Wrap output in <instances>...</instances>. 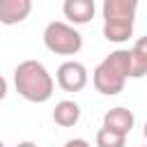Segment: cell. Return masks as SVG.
<instances>
[{
    "label": "cell",
    "instance_id": "obj_1",
    "mask_svg": "<svg viewBox=\"0 0 147 147\" xmlns=\"http://www.w3.org/2000/svg\"><path fill=\"white\" fill-rule=\"evenodd\" d=\"M131 71H133V51L117 48L96 64V69L92 74V83L99 94L115 96L124 90L126 78H131Z\"/></svg>",
    "mask_w": 147,
    "mask_h": 147
},
{
    "label": "cell",
    "instance_id": "obj_2",
    "mask_svg": "<svg viewBox=\"0 0 147 147\" xmlns=\"http://www.w3.org/2000/svg\"><path fill=\"white\" fill-rule=\"evenodd\" d=\"M14 87L30 103H44L53 96L55 80L39 60H23L14 69Z\"/></svg>",
    "mask_w": 147,
    "mask_h": 147
},
{
    "label": "cell",
    "instance_id": "obj_3",
    "mask_svg": "<svg viewBox=\"0 0 147 147\" xmlns=\"http://www.w3.org/2000/svg\"><path fill=\"white\" fill-rule=\"evenodd\" d=\"M138 0H103V37L113 44H122L133 34Z\"/></svg>",
    "mask_w": 147,
    "mask_h": 147
},
{
    "label": "cell",
    "instance_id": "obj_4",
    "mask_svg": "<svg viewBox=\"0 0 147 147\" xmlns=\"http://www.w3.org/2000/svg\"><path fill=\"white\" fill-rule=\"evenodd\" d=\"M44 46L55 55H76L83 48V34L67 21H51L44 28Z\"/></svg>",
    "mask_w": 147,
    "mask_h": 147
},
{
    "label": "cell",
    "instance_id": "obj_5",
    "mask_svg": "<svg viewBox=\"0 0 147 147\" xmlns=\"http://www.w3.org/2000/svg\"><path fill=\"white\" fill-rule=\"evenodd\" d=\"M87 69L83 62H76V60H67L57 67L55 71V80L57 85L64 90V92H80L85 85H87Z\"/></svg>",
    "mask_w": 147,
    "mask_h": 147
},
{
    "label": "cell",
    "instance_id": "obj_6",
    "mask_svg": "<svg viewBox=\"0 0 147 147\" xmlns=\"http://www.w3.org/2000/svg\"><path fill=\"white\" fill-rule=\"evenodd\" d=\"M94 0H64L62 14L71 25H85L94 18Z\"/></svg>",
    "mask_w": 147,
    "mask_h": 147
},
{
    "label": "cell",
    "instance_id": "obj_7",
    "mask_svg": "<svg viewBox=\"0 0 147 147\" xmlns=\"http://www.w3.org/2000/svg\"><path fill=\"white\" fill-rule=\"evenodd\" d=\"M32 11V0H0V23L16 25Z\"/></svg>",
    "mask_w": 147,
    "mask_h": 147
},
{
    "label": "cell",
    "instance_id": "obj_8",
    "mask_svg": "<svg viewBox=\"0 0 147 147\" xmlns=\"http://www.w3.org/2000/svg\"><path fill=\"white\" fill-rule=\"evenodd\" d=\"M133 124H136V117H133V113H131L129 108H124V106L110 108V110L103 115V126H108V129H113V131H117V133H122V136H129L131 129H133Z\"/></svg>",
    "mask_w": 147,
    "mask_h": 147
},
{
    "label": "cell",
    "instance_id": "obj_9",
    "mask_svg": "<svg viewBox=\"0 0 147 147\" xmlns=\"http://www.w3.org/2000/svg\"><path fill=\"white\" fill-rule=\"evenodd\" d=\"M78 119H80V106H78L76 101L62 99V101L55 103V108H53V122H55L57 126L71 129V126L78 124Z\"/></svg>",
    "mask_w": 147,
    "mask_h": 147
},
{
    "label": "cell",
    "instance_id": "obj_10",
    "mask_svg": "<svg viewBox=\"0 0 147 147\" xmlns=\"http://www.w3.org/2000/svg\"><path fill=\"white\" fill-rule=\"evenodd\" d=\"M126 145V136L108 129V126H101L96 131V147H124Z\"/></svg>",
    "mask_w": 147,
    "mask_h": 147
},
{
    "label": "cell",
    "instance_id": "obj_11",
    "mask_svg": "<svg viewBox=\"0 0 147 147\" xmlns=\"http://www.w3.org/2000/svg\"><path fill=\"white\" fill-rule=\"evenodd\" d=\"M133 53H138V55L147 62V37H140V39L133 44Z\"/></svg>",
    "mask_w": 147,
    "mask_h": 147
},
{
    "label": "cell",
    "instance_id": "obj_12",
    "mask_svg": "<svg viewBox=\"0 0 147 147\" xmlns=\"http://www.w3.org/2000/svg\"><path fill=\"white\" fill-rule=\"evenodd\" d=\"M64 147H92L85 138H71V140H67L64 142Z\"/></svg>",
    "mask_w": 147,
    "mask_h": 147
},
{
    "label": "cell",
    "instance_id": "obj_13",
    "mask_svg": "<svg viewBox=\"0 0 147 147\" xmlns=\"http://www.w3.org/2000/svg\"><path fill=\"white\" fill-rule=\"evenodd\" d=\"M7 92H9V85H7V80H5V76H0V101L7 96Z\"/></svg>",
    "mask_w": 147,
    "mask_h": 147
},
{
    "label": "cell",
    "instance_id": "obj_14",
    "mask_svg": "<svg viewBox=\"0 0 147 147\" xmlns=\"http://www.w3.org/2000/svg\"><path fill=\"white\" fill-rule=\"evenodd\" d=\"M16 147H37V142H32V140H23V142H18Z\"/></svg>",
    "mask_w": 147,
    "mask_h": 147
},
{
    "label": "cell",
    "instance_id": "obj_15",
    "mask_svg": "<svg viewBox=\"0 0 147 147\" xmlns=\"http://www.w3.org/2000/svg\"><path fill=\"white\" fill-rule=\"evenodd\" d=\"M142 136H145V140H147V122H145V126H142Z\"/></svg>",
    "mask_w": 147,
    "mask_h": 147
},
{
    "label": "cell",
    "instance_id": "obj_16",
    "mask_svg": "<svg viewBox=\"0 0 147 147\" xmlns=\"http://www.w3.org/2000/svg\"><path fill=\"white\" fill-rule=\"evenodd\" d=\"M0 147H5V142H2V140H0Z\"/></svg>",
    "mask_w": 147,
    "mask_h": 147
}]
</instances>
